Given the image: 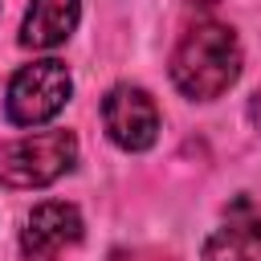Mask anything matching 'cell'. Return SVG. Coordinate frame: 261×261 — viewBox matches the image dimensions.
Instances as JSON below:
<instances>
[{
  "label": "cell",
  "instance_id": "obj_1",
  "mask_svg": "<svg viewBox=\"0 0 261 261\" xmlns=\"http://www.w3.org/2000/svg\"><path fill=\"white\" fill-rule=\"evenodd\" d=\"M241 73V45L228 24L200 20L184 33L175 57H171V82L184 98L208 102L220 98Z\"/></svg>",
  "mask_w": 261,
  "mask_h": 261
},
{
  "label": "cell",
  "instance_id": "obj_2",
  "mask_svg": "<svg viewBox=\"0 0 261 261\" xmlns=\"http://www.w3.org/2000/svg\"><path fill=\"white\" fill-rule=\"evenodd\" d=\"M77 139L69 130H41L0 147V184L8 188H45L73 167Z\"/></svg>",
  "mask_w": 261,
  "mask_h": 261
},
{
  "label": "cell",
  "instance_id": "obj_3",
  "mask_svg": "<svg viewBox=\"0 0 261 261\" xmlns=\"http://www.w3.org/2000/svg\"><path fill=\"white\" fill-rule=\"evenodd\" d=\"M69 69L65 61H33L24 69H16V77L8 82V102L4 114L12 126H37L49 122L65 102H69Z\"/></svg>",
  "mask_w": 261,
  "mask_h": 261
},
{
  "label": "cell",
  "instance_id": "obj_4",
  "mask_svg": "<svg viewBox=\"0 0 261 261\" xmlns=\"http://www.w3.org/2000/svg\"><path fill=\"white\" fill-rule=\"evenodd\" d=\"M102 122L110 139L126 151H147L159 139V106L139 86H114L102 102Z\"/></svg>",
  "mask_w": 261,
  "mask_h": 261
},
{
  "label": "cell",
  "instance_id": "obj_5",
  "mask_svg": "<svg viewBox=\"0 0 261 261\" xmlns=\"http://www.w3.org/2000/svg\"><path fill=\"white\" fill-rule=\"evenodd\" d=\"M82 241V216L73 204L61 200H45L29 212L24 232H20V253L24 261H57L61 249Z\"/></svg>",
  "mask_w": 261,
  "mask_h": 261
},
{
  "label": "cell",
  "instance_id": "obj_6",
  "mask_svg": "<svg viewBox=\"0 0 261 261\" xmlns=\"http://www.w3.org/2000/svg\"><path fill=\"white\" fill-rule=\"evenodd\" d=\"M204 261H261V212L249 200H237L228 220L204 241Z\"/></svg>",
  "mask_w": 261,
  "mask_h": 261
},
{
  "label": "cell",
  "instance_id": "obj_7",
  "mask_svg": "<svg viewBox=\"0 0 261 261\" xmlns=\"http://www.w3.org/2000/svg\"><path fill=\"white\" fill-rule=\"evenodd\" d=\"M73 24H77V0H33L20 24V45L53 49L73 33Z\"/></svg>",
  "mask_w": 261,
  "mask_h": 261
},
{
  "label": "cell",
  "instance_id": "obj_8",
  "mask_svg": "<svg viewBox=\"0 0 261 261\" xmlns=\"http://www.w3.org/2000/svg\"><path fill=\"white\" fill-rule=\"evenodd\" d=\"M249 118H253V126L261 130V90H257V94L249 98Z\"/></svg>",
  "mask_w": 261,
  "mask_h": 261
}]
</instances>
